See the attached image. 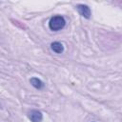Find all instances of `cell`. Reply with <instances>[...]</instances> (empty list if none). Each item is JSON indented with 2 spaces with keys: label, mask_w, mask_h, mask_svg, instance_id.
Segmentation results:
<instances>
[{
  "label": "cell",
  "mask_w": 122,
  "mask_h": 122,
  "mask_svg": "<svg viewBox=\"0 0 122 122\" xmlns=\"http://www.w3.org/2000/svg\"><path fill=\"white\" fill-rule=\"evenodd\" d=\"M28 116L31 122H41L43 120V114L38 110H31Z\"/></svg>",
  "instance_id": "3957f363"
},
{
  "label": "cell",
  "mask_w": 122,
  "mask_h": 122,
  "mask_svg": "<svg viewBox=\"0 0 122 122\" xmlns=\"http://www.w3.org/2000/svg\"><path fill=\"white\" fill-rule=\"evenodd\" d=\"M65 25H66V20L61 15H55L51 17L49 22V28L53 31L62 30L65 27Z\"/></svg>",
  "instance_id": "6da1fadb"
},
{
  "label": "cell",
  "mask_w": 122,
  "mask_h": 122,
  "mask_svg": "<svg viewBox=\"0 0 122 122\" xmlns=\"http://www.w3.org/2000/svg\"><path fill=\"white\" fill-rule=\"evenodd\" d=\"M30 82L31 84L32 87H34L35 89H38V90H41L44 88V83L37 77H32L30 79Z\"/></svg>",
  "instance_id": "5b68a950"
},
{
  "label": "cell",
  "mask_w": 122,
  "mask_h": 122,
  "mask_svg": "<svg viewBox=\"0 0 122 122\" xmlns=\"http://www.w3.org/2000/svg\"><path fill=\"white\" fill-rule=\"evenodd\" d=\"M76 9H77V10H78V12L80 13L81 16H83V17L86 18V19H90V18H91L92 12H91L90 8H89L87 5L79 4V5H77Z\"/></svg>",
  "instance_id": "7a4b0ae2"
},
{
  "label": "cell",
  "mask_w": 122,
  "mask_h": 122,
  "mask_svg": "<svg viewBox=\"0 0 122 122\" xmlns=\"http://www.w3.org/2000/svg\"><path fill=\"white\" fill-rule=\"evenodd\" d=\"M51 49L55 53H62L64 51V46H63V44L60 43V42H57V41L52 42L51 44Z\"/></svg>",
  "instance_id": "277c9868"
}]
</instances>
